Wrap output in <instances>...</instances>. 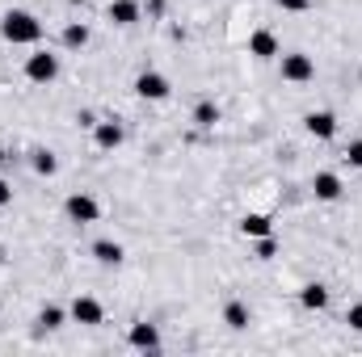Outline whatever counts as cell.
<instances>
[{
    "instance_id": "obj_1",
    "label": "cell",
    "mask_w": 362,
    "mask_h": 357,
    "mask_svg": "<svg viewBox=\"0 0 362 357\" xmlns=\"http://www.w3.org/2000/svg\"><path fill=\"white\" fill-rule=\"evenodd\" d=\"M0 34H4L8 42H17V47H30V42L42 38V21H38L34 13H25V8H8V13L0 17Z\"/></svg>"
},
{
    "instance_id": "obj_2",
    "label": "cell",
    "mask_w": 362,
    "mask_h": 357,
    "mask_svg": "<svg viewBox=\"0 0 362 357\" xmlns=\"http://www.w3.org/2000/svg\"><path fill=\"white\" fill-rule=\"evenodd\" d=\"M278 72H282V80H291V85H303V80H312V76H316V63H312V55H303V51H291V55H282Z\"/></svg>"
},
{
    "instance_id": "obj_3",
    "label": "cell",
    "mask_w": 362,
    "mask_h": 357,
    "mask_svg": "<svg viewBox=\"0 0 362 357\" xmlns=\"http://www.w3.org/2000/svg\"><path fill=\"white\" fill-rule=\"evenodd\" d=\"M25 76H30L34 85H51V80L59 76V59H55V55H47V51H38V55H30V59H25Z\"/></svg>"
},
{
    "instance_id": "obj_4",
    "label": "cell",
    "mask_w": 362,
    "mask_h": 357,
    "mask_svg": "<svg viewBox=\"0 0 362 357\" xmlns=\"http://www.w3.org/2000/svg\"><path fill=\"white\" fill-rule=\"evenodd\" d=\"M64 210H68V219L81 223V227L101 219V206H97V198H89V193H72V198L64 202Z\"/></svg>"
},
{
    "instance_id": "obj_5",
    "label": "cell",
    "mask_w": 362,
    "mask_h": 357,
    "mask_svg": "<svg viewBox=\"0 0 362 357\" xmlns=\"http://www.w3.org/2000/svg\"><path fill=\"white\" fill-rule=\"evenodd\" d=\"M135 92H139L144 101H165L173 89H169V80H165L160 72H139V76H135Z\"/></svg>"
},
{
    "instance_id": "obj_6",
    "label": "cell",
    "mask_w": 362,
    "mask_h": 357,
    "mask_svg": "<svg viewBox=\"0 0 362 357\" xmlns=\"http://www.w3.org/2000/svg\"><path fill=\"white\" fill-rule=\"evenodd\" d=\"M303 126H308L312 139H333V135H337V118H333L329 109H312V114L303 118Z\"/></svg>"
},
{
    "instance_id": "obj_7",
    "label": "cell",
    "mask_w": 362,
    "mask_h": 357,
    "mask_svg": "<svg viewBox=\"0 0 362 357\" xmlns=\"http://www.w3.org/2000/svg\"><path fill=\"white\" fill-rule=\"evenodd\" d=\"M72 320H76V324H85V328H93V324H101V320H105V307H101L97 298H89V294H81V298L72 303Z\"/></svg>"
},
{
    "instance_id": "obj_8",
    "label": "cell",
    "mask_w": 362,
    "mask_h": 357,
    "mask_svg": "<svg viewBox=\"0 0 362 357\" xmlns=\"http://www.w3.org/2000/svg\"><path fill=\"white\" fill-rule=\"evenodd\" d=\"M139 0H110V8H105V17L114 21V25H135L139 21Z\"/></svg>"
},
{
    "instance_id": "obj_9",
    "label": "cell",
    "mask_w": 362,
    "mask_h": 357,
    "mask_svg": "<svg viewBox=\"0 0 362 357\" xmlns=\"http://www.w3.org/2000/svg\"><path fill=\"white\" fill-rule=\"evenodd\" d=\"M312 193H316L320 202H337V198H341V177H337V173H316V177H312Z\"/></svg>"
},
{
    "instance_id": "obj_10",
    "label": "cell",
    "mask_w": 362,
    "mask_h": 357,
    "mask_svg": "<svg viewBox=\"0 0 362 357\" xmlns=\"http://www.w3.org/2000/svg\"><path fill=\"white\" fill-rule=\"evenodd\" d=\"M93 139H97L101 152H114V147H122V126L118 122H97L93 126Z\"/></svg>"
},
{
    "instance_id": "obj_11",
    "label": "cell",
    "mask_w": 362,
    "mask_h": 357,
    "mask_svg": "<svg viewBox=\"0 0 362 357\" xmlns=\"http://www.w3.org/2000/svg\"><path fill=\"white\" fill-rule=\"evenodd\" d=\"M131 345L144 349V353H156V349H160V332H156V324H135V328H131Z\"/></svg>"
},
{
    "instance_id": "obj_12",
    "label": "cell",
    "mask_w": 362,
    "mask_h": 357,
    "mask_svg": "<svg viewBox=\"0 0 362 357\" xmlns=\"http://www.w3.org/2000/svg\"><path fill=\"white\" fill-rule=\"evenodd\" d=\"M249 55H257V59H274V55H278V38H274L270 30H257V34L249 38Z\"/></svg>"
},
{
    "instance_id": "obj_13",
    "label": "cell",
    "mask_w": 362,
    "mask_h": 357,
    "mask_svg": "<svg viewBox=\"0 0 362 357\" xmlns=\"http://www.w3.org/2000/svg\"><path fill=\"white\" fill-rule=\"evenodd\" d=\"M299 303H303L308 311H325V307H329V290H325L320 282H308L303 294H299Z\"/></svg>"
},
{
    "instance_id": "obj_14",
    "label": "cell",
    "mask_w": 362,
    "mask_h": 357,
    "mask_svg": "<svg viewBox=\"0 0 362 357\" xmlns=\"http://www.w3.org/2000/svg\"><path fill=\"white\" fill-rule=\"evenodd\" d=\"M30 164H34L38 177H55V173H59V160H55V152H47V147L30 152Z\"/></svg>"
},
{
    "instance_id": "obj_15",
    "label": "cell",
    "mask_w": 362,
    "mask_h": 357,
    "mask_svg": "<svg viewBox=\"0 0 362 357\" xmlns=\"http://www.w3.org/2000/svg\"><path fill=\"white\" fill-rule=\"evenodd\" d=\"M93 257H97L101 265H122L127 253H122V244H114V240H97V244H93Z\"/></svg>"
},
{
    "instance_id": "obj_16",
    "label": "cell",
    "mask_w": 362,
    "mask_h": 357,
    "mask_svg": "<svg viewBox=\"0 0 362 357\" xmlns=\"http://www.w3.org/2000/svg\"><path fill=\"white\" fill-rule=\"evenodd\" d=\"M85 42H89V25H85V21H68V25H64V47H68V51H81Z\"/></svg>"
},
{
    "instance_id": "obj_17",
    "label": "cell",
    "mask_w": 362,
    "mask_h": 357,
    "mask_svg": "<svg viewBox=\"0 0 362 357\" xmlns=\"http://www.w3.org/2000/svg\"><path fill=\"white\" fill-rule=\"evenodd\" d=\"M240 231H245L249 240H262V236H270V219H266V214H245V219H240Z\"/></svg>"
},
{
    "instance_id": "obj_18",
    "label": "cell",
    "mask_w": 362,
    "mask_h": 357,
    "mask_svg": "<svg viewBox=\"0 0 362 357\" xmlns=\"http://www.w3.org/2000/svg\"><path fill=\"white\" fill-rule=\"evenodd\" d=\"M223 324L228 328H249V307L245 303H228L223 307Z\"/></svg>"
},
{
    "instance_id": "obj_19",
    "label": "cell",
    "mask_w": 362,
    "mask_h": 357,
    "mask_svg": "<svg viewBox=\"0 0 362 357\" xmlns=\"http://www.w3.org/2000/svg\"><path fill=\"white\" fill-rule=\"evenodd\" d=\"M194 122H198V126H215V122H219V105H215V101H198Z\"/></svg>"
},
{
    "instance_id": "obj_20",
    "label": "cell",
    "mask_w": 362,
    "mask_h": 357,
    "mask_svg": "<svg viewBox=\"0 0 362 357\" xmlns=\"http://www.w3.org/2000/svg\"><path fill=\"white\" fill-rule=\"evenodd\" d=\"M38 324H42V328H59V324H64V307H55V303L42 307V311H38Z\"/></svg>"
},
{
    "instance_id": "obj_21",
    "label": "cell",
    "mask_w": 362,
    "mask_h": 357,
    "mask_svg": "<svg viewBox=\"0 0 362 357\" xmlns=\"http://www.w3.org/2000/svg\"><path fill=\"white\" fill-rule=\"evenodd\" d=\"M346 164H350V169H362V139H354V143L346 147Z\"/></svg>"
},
{
    "instance_id": "obj_22",
    "label": "cell",
    "mask_w": 362,
    "mask_h": 357,
    "mask_svg": "<svg viewBox=\"0 0 362 357\" xmlns=\"http://www.w3.org/2000/svg\"><path fill=\"white\" fill-rule=\"evenodd\" d=\"M274 253H278V248H274V240H270V236H262V240H257V261H270Z\"/></svg>"
},
{
    "instance_id": "obj_23",
    "label": "cell",
    "mask_w": 362,
    "mask_h": 357,
    "mask_svg": "<svg viewBox=\"0 0 362 357\" xmlns=\"http://www.w3.org/2000/svg\"><path fill=\"white\" fill-rule=\"evenodd\" d=\"M278 8H286V13H303V8H312V0H274Z\"/></svg>"
},
{
    "instance_id": "obj_24",
    "label": "cell",
    "mask_w": 362,
    "mask_h": 357,
    "mask_svg": "<svg viewBox=\"0 0 362 357\" xmlns=\"http://www.w3.org/2000/svg\"><path fill=\"white\" fill-rule=\"evenodd\" d=\"M346 324H350L354 332H362V303H354V307L346 311Z\"/></svg>"
},
{
    "instance_id": "obj_25",
    "label": "cell",
    "mask_w": 362,
    "mask_h": 357,
    "mask_svg": "<svg viewBox=\"0 0 362 357\" xmlns=\"http://www.w3.org/2000/svg\"><path fill=\"white\" fill-rule=\"evenodd\" d=\"M8 202H13V185L0 177V206H8Z\"/></svg>"
},
{
    "instance_id": "obj_26",
    "label": "cell",
    "mask_w": 362,
    "mask_h": 357,
    "mask_svg": "<svg viewBox=\"0 0 362 357\" xmlns=\"http://www.w3.org/2000/svg\"><path fill=\"white\" fill-rule=\"evenodd\" d=\"M76 122H81V126H97V114H93V109H81Z\"/></svg>"
},
{
    "instance_id": "obj_27",
    "label": "cell",
    "mask_w": 362,
    "mask_h": 357,
    "mask_svg": "<svg viewBox=\"0 0 362 357\" xmlns=\"http://www.w3.org/2000/svg\"><path fill=\"white\" fill-rule=\"evenodd\" d=\"M0 261H4V244H0Z\"/></svg>"
}]
</instances>
